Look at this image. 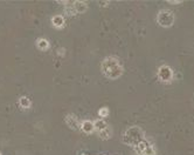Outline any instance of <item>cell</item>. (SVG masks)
<instances>
[{"instance_id": "cell-1", "label": "cell", "mask_w": 194, "mask_h": 155, "mask_svg": "<svg viewBox=\"0 0 194 155\" xmlns=\"http://www.w3.org/2000/svg\"><path fill=\"white\" fill-rule=\"evenodd\" d=\"M92 124H90L89 121H85V122H83L82 124V128H83V131L85 133H90L91 131H92Z\"/></svg>"}, {"instance_id": "cell-2", "label": "cell", "mask_w": 194, "mask_h": 155, "mask_svg": "<svg viewBox=\"0 0 194 155\" xmlns=\"http://www.w3.org/2000/svg\"><path fill=\"white\" fill-rule=\"evenodd\" d=\"M53 23H54V25H62L63 23V20H62V16H54L53 18Z\"/></svg>"}, {"instance_id": "cell-3", "label": "cell", "mask_w": 194, "mask_h": 155, "mask_svg": "<svg viewBox=\"0 0 194 155\" xmlns=\"http://www.w3.org/2000/svg\"><path fill=\"white\" fill-rule=\"evenodd\" d=\"M37 45H39V47H40L41 49H47V48H48V42L45 41V40H40Z\"/></svg>"}, {"instance_id": "cell-4", "label": "cell", "mask_w": 194, "mask_h": 155, "mask_svg": "<svg viewBox=\"0 0 194 155\" xmlns=\"http://www.w3.org/2000/svg\"><path fill=\"white\" fill-rule=\"evenodd\" d=\"M20 103H21V106H23V107H29L30 101L28 100V99H26V98H23V99L20 100Z\"/></svg>"}, {"instance_id": "cell-5", "label": "cell", "mask_w": 194, "mask_h": 155, "mask_svg": "<svg viewBox=\"0 0 194 155\" xmlns=\"http://www.w3.org/2000/svg\"><path fill=\"white\" fill-rule=\"evenodd\" d=\"M98 113H99V115L101 116H106L108 115V109L106 108L99 109V110H98Z\"/></svg>"}]
</instances>
